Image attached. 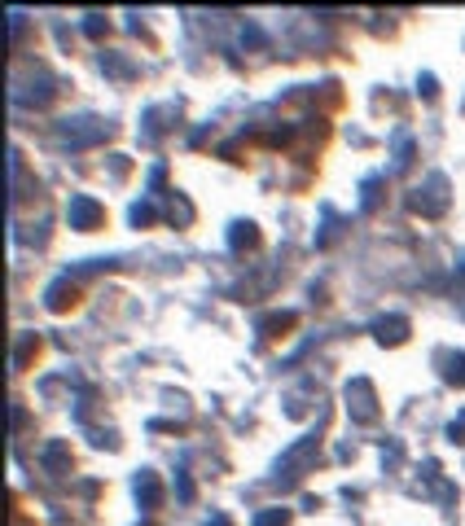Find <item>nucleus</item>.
Listing matches in <instances>:
<instances>
[{"mask_svg": "<svg viewBox=\"0 0 465 526\" xmlns=\"http://www.w3.org/2000/svg\"><path fill=\"white\" fill-rule=\"evenodd\" d=\"M378 342H386V346H395L400 338H409V320H400V316H386V320H378Z\"/></svg>", "mask_w": 465, "mask_h": 526, "instance_id": "obj_1", "label": "nucleus"}, {"mask_svg": "<svg viewBox=\"0 0 465 526\" xmlns=\"http://www.w3.org/2000/svg\"><path fill=\"white\" fill-rule=\"evenodd\" d=\"M70 220H75L79 229H88V224H92V229H97V224L105 220V211L97 207V202H83V198H79L75 207H70Z\"/></svg>", "mask_w": 465, "mask_h": 526, "instance_id": "obj_2", "label": "nucleus"}, {"mask_svg": "<svg viewBox=\"0 0 465 526\" xmlns=\"http://www.w3.org/2000/svg\"><path fill=\"white\" fill-rule=\"evenodd\" d=\"M136 492H141V505L154 509V505H158V496H163V487L154 483V474H141V478H136Z\"/></svg>", "mask_w": 465, "mask_h": 526, "instance_id": "obj_3", "label": "nucleus"}, {"mask_svg": "<svg viewBox=\"0 0 465 526\" xmlns=\"http://www.w3.org/2000/svg\"><path fill=\"white\" fill-rule=\"evenodd\" d=\"M294 325H299V316H290V312H285V316H272L268 325H264V333H268V338H281V333H285V329H294Z\"/></svg>", "mask_w": 465, "mask_h": 526, "instance_id": "obj_4", "label": "nucleus"}, {"mask_svg": "<svg viewBox=\"0 0 465 526\" xmlns=\"http://www.w3.org/2000/svg\"><path fill=\"white\" fill-rule=\"evenodd\" d=\"M259 242V233H255V224H233V246H255Z\"/></svg>", "mask_w": 465, "mask_h": 526, "instance_id": "obj_5", "label": "nucleus"}, {"mask_svg": "<svg viewBox=\"0 0 465 526\" xmlns=\"http://www.w3.org/2000/svg\"><path fill=\"white\" fill-rule=\"evenodd\" d=\"M448 381H452V386H465V355H448Z\"/></svg>", "mask_w": 465, "mask_h": 526, "instance_id": "obj_6", "label": "nucleus"}, {"mask_svg": "<svg viewBox=\"0 0 465 526\" xmlns=\"http://www.w3.org/2000/svg\"><path fill=\"white\" fill-rule=\"evenodd\" d=\"M290 522V509H272V513H259L255 526H285Z\"/></svg>", "mask_w": 465, "mask_h": 526, "instance_id": "obj_7", "label": "nucleus"}, {"mask_svg": "<svg viewBox=\"0 0 465 526\" xmlns=\"http://www.w3.org/2000/svg\"><path fill=\"white\" fill-rule=\"evenodd\" d=\"M211 526H229V522H224V518H220V522H211Z\"/></svg>", "mask_w": 465, "mask_h": 526, "instance_id": "obj_8", "label": "nucleus"}]
</instances>
